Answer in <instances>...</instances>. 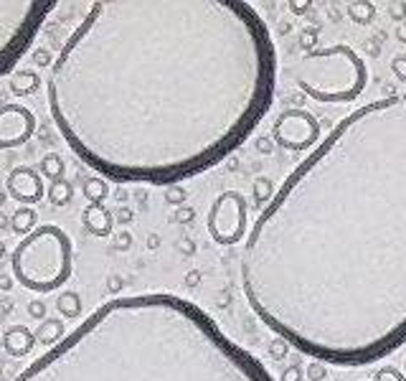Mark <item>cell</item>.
<instances>
[{
	"instance_id": "6da1fadb",
	"label": "cell",
	"mask_w": 406,
	"mask_h": 381,
	"mask_svg": "<svg viewBox=\"0 0 406 381\" xmlns=\"http://www.w3.org/2000/svg\"><path fill=\"white\" fill-rule=\"evenodd\" d=\"M277 51L244 0H97L51 61L56 130L117 183L178 186L229 158L274 102Z\"/></svg>"
},
{
	"instance_id": "7a4b0ae2",
	"label": "cell",
	"mask_w": 406,
	"mask_h": 381,
	"mask_svg": "<svg viewBox=\"0 0 406 381\" xmlns=\"http://www.w3.org/2000/svg\"><path fill=\"white\" fill-rule=\"evenodd\" d=\"M239 272L256 318L320 363L406 343V92L348 112L282 181Z\"/></svg>"
},
{
	"instance_id": "3957f363",
	"label": "cell",
	"mask_w": 406,
	"mask_h": 381,
	"mask_svg": "<svg viewBox=\"0 0 406 381\" xmlns=\"http://www.w3.org/2000/svg\"><path fill=\"white\" fill-rule=\"evenodd\" d=\"M13 381H274L211 315L173 292L117 295Z\"/></svg>"
},
{
	"instance_id": "277c9868",
	"label": "cell",
	"mask_w": 406,
	"mask_h": 381,
	"mask_svg": "<svg viewBox=\"0 0 406 381\" xmlns=\"http://www.w3.org/2000/svg\"><path fill=\"white\" fill-rule=\"evenodd\" d=\"M74 267V247L69 234L56 224H41L23 236L11 254L13 277L26 290L46 295L67 285Z\"/></svg>"
},
{
	"instance_id": "5b68a950",
	"label": "cell",
	"mask_w": 406,
	"mask_h": 381,
	"mask_svg": "<svg viewBox=\"0 0 406 381\" xmlns=\"http://www.w3.org/2000/svg\"><path fill=\"white\" fill-rule=\"evenodd\" d=\"M295 82L317 102H353L368 84L366 61L351 46L312 49L303 56Z\"/></svg>"
},
{
	"instance_id": "8992f818",
	"label": "cell",
	"mask_w": 406,
	"mask_h": 381,
	"mask_svg": "<svg viewBox=\"0 0 406 381\" xmlns=\"http://www.w3.org/2000/svg\"><path fill=\"white\" fill-rule=\"evenodd\" d=\"M56 6L54 0H0V77L16 69Z\"/></svg>"
},
{
	"instance_id": "52a82bcc",
	"label": "cell",
	"mask_w": 406,
	"mask_h": 381,
	"mask_svg": "<svg viewBox=\"0 0 406 381\" xmlns=\"http://www.w3.org/2000/svg\"><path fill=\"white\" fill-rule=\"evenodd\" d=\"M247 199L239 191H224L208 211V234L221 247H231L247 236Z\"/></svg>"
},
{
	"instance_id": "ba28073f",
	"label": "cell",
	"mask_w": 406,
	"mask_h": 381,
	"mask_svg": "<svg viewBox=\"0 0 406 381\" xmlns=\"http://www.w3.org/2000/svg\"><path fill=\"white\" fill-rule=\"evenodd\" d=\"M320 138V122L308 109H285L272 125V140L279 148L292 153H305Z\"/></svg>"
},
{
	"instance_id": "9c48e42d",
	"label": "cell",
	"mask_w": 406,
	"mask_h": 381,
	"mask_svg": "<svg viewBox=\"0 0 406 381\" xmlns=\"http://www.w3.org/2000/svg\"><path fill=\"white\" fill-rule=\"evenodd\" d=\"M36 133V115L23 104H0V150L26 145Z\"/></svg>"
},
{
	"instance_id": "30bf717a",
	"label": "cell",
	"mask_w": 406,
	"mask_h": 381,
	"mask_svg": "<svg viewBox=\"0 0 406 381\" xmlns=\"http://www.w3.org/2000/svg\"><path fill=\"white\" fill-rule=\"evenodd\" d=\"M6 191L11 199L21 201V204L30 206V204H38L46 194V186H43V178L38 170L33 168H13L6 178Z\"/></svg>"
},
{
	"instance_id": "8fae6325",
	"label": "cell",
	"mask_w": 406,
	"mask_h": 381,
	"mask_svg": "<svg viewBox=\"0 0 406 381\" xmlns=\"http://www.w3.org/2000/svg\"><path fill=\"white\" fill-rule=\"evenodd\" d=\"M81 224L91 236H109L115 226V214L109 211L107 206L86 204V209L81 211Z\"/></svg>"
},
{
	"instance_id": "7c38bea8",
	"label": "cell",
	"mask_w": 406,
	"mask_h": 381,
	"mask_svg": "<svg viewBox=\"0 0 406 381\" xmlns=\"http://www.w3.org/2000/svg\"><path fill=\"white\" fill-rule=\"evenodd\" d=\"M33 346H36V336L26 326H11L3 333V348H6L13 358L28 356V353L33 351Z\"/></svg>"
},
{
	"instance_id": "4fadbf2b",
	"label": "cell",
	"mask_w": 406,
	"mask_h": 381,
	"mask_svg": "<svg viewBox=\"0 0 406 381\" xmlns=\"http://www.w3.org/2000/svg\"><path fill=\"white\" fill-rule=\"evenodd\" d=\"M8 89L16 94V97H28V94H36L41 89V77L33 69H18L13 72L8 79Z\"/></svg>"
},
{
	"instance_id": "5bb4252c",
	"label": "cell",
	"mask_w": 406,
	"mask_h": 381,
	"mask_svg": "<svg viewBox=\"0 0 406 381\" xmlns=\"http://www.w3.org/2000/svg\"><path fill=\"white\" fill-rule=\"evenodd\" d=\"M36 336V343L41 346H56L59 341H64V336H67V326H64V321L61 318H46V321H41V326H38V331L33 333Z\"/></svg>"
},
{
	"instance_id": "9a60e30c",
	"label": "cell",
	"mask_w": 406,
	"mask_h": 381,
	"mask_svg": "<svg viewBox=\"0 0 406 381\" xmlns=\"http://www.w3.org/2000/svg\"><path fill=\"white\" fill-rule=\"evenodd\" d=\"M38 226V214L30 209V206H21L18 211L13 214L11 216V229H13V234H18L21 239L23 236H28L30 231L36 229Z\"/></svg>"
},
{
	"instance_id": "2e32d148",
	"label": "cell",
	"mask_w": 406,
	"mask_h": 381,
	"mask_svg": "<svg viewBox=\"0 0 406 381\" xmlns=\"http://www.w3.org/2000/svg\"><path fill=\"white\" fill-rule=\"evenodd\" d=\"M81 191H84V199L89 201L91 206H104V201L109 199V183L104 181L102 176H89L84 183H81Z\"/></svg>"
},
{
	"instance_id": "e0dca14e",
	"label": "cell",
	"mask_w": 406,
	"mask_h": 381,
	"mask_svg": "<svg viewBox=\"0 0 406 381\" xmlns=\"http://www.w3.org/2000/svg\"><path fill=\"white\" fill-rule=\"evenodd\" d=\"M38 173H41V178H46V181H51V183L64 181V173H67V163H64V158H61L59 153H46V155L41 158Z\"/></svg>"
},
{
	"instance_id": "ac0fdd59",
	"label": "cell",
	"mask_w": 406,
	"mask_h": 381,
	"mask_svg": "<svg viewBox=\"0 0 406 381\" xmlns=\"http://www.w3.org/2000/svg\"><path fill=\"white\" fill-rule=\"evenodd\" d=\"M56 310H59L61 315V321L64 318H79L81 310H84V305H81V297L79 292H74V290H64L59 297H56Z\"/></svg>"
},
{
	"instance_id": "d6986e66",
	"label": "cell",
	"mask_w": 406,
	"mask_h": 381,
	"mask_svg": "<svg viewBox=\"0 0 406 381\" xmlns=\"http://www.w3.org/2000/svg\"><path fill=\"white\" fill-rule=\"evenodd\" d=\"M46 196H49V201L54 206H67L69 201L74 199V186L64 178V181H56L49 186V191H46Z\"/></svg>"
},
{
	"instance_id": "ffe728a7",
	"label": "cell",
	"mask_w": 406,
	"mask_h": 381,
	"mask_svg": "<svg viewBox=\"0 0 406 381\" xmlns=\"http://www.w3.org/2000/svg\"><path fill=\"white\" fill-rule=\"evenodd\" d=\"M348 13H351V18L356 21V23H371V21L376 18V6L361 0V3H351Z\"/></svg>"
},
{
	"instance_id": "44dd1931",
	"label": "cell",
	"mask_w": 406,
	"mask_h": 381,
	"mask_svg": "<svg viewBox=\"0 0 406 381\" xmlns=\"http://www.w3.org/2000/svg\"><path fill=\"white\" fill-rule=\"evenodd\" d=\"M26 310H28V315L30 318H36V321H46V318H49V305H46V300H41V297L28 300Z\"/></svg>"
},
{
	"instance_id": "7402d4cb",
	"label": "cell",
	"mask_w": 406,
	"mask_h": 381,
	"mask_svg": "<svg viewBox=\"0 0 406 381\" xmlns=\"http://www.w3.org/2000/svg\"><path fill=\"white\" fill-rule=\"evenodd\" d=\"M373 381H406V376L399 369H394V366H383V369H378Z\"/></svg>"
},
{
	"instance_id": "603a6c76",
	"label": "cell",
	"mask_w": 406,
	"mask_h": 381,
	"mask_svg": "<svg viewBox=\"0 0 406 381\" xmlns=\"http://www.w3.org/2000/svg\"><path fill=\"white\" fill-rule=\"evenodd\" d=\"M186 191H183V186H168V194H165V201L168 204H176V206H181L183 201H186Z\"/></svg>"
},
{
	"instance_id": "cb8c5ba5",
	"label": "cell",
	"mask_w": 406,
	"mask_h": 381,
	"mask_svg": "<svg viewBox=\"0 0 406 381\" xmlns=\"http://www.w3.org/2000/svg\"><path fill=\"white\" fill-rule=\"evenodd\" d=\"M327 376V369H325V363H320V361H312L308 366V379H312V381H322Z\"/></svg>"
},
{
	"instance_id": "d4e9b609",
	"label": "cell",
	"mask_w": 406,
	"mask_h": 381,
	"mask_svg": "<svg viewBox=\"0 0 406 381\" xmlns=\"http://www.w3.org/2000/svg\"><path fill=\"white\" fill-rule=\"evenodd\" d=\"M254 196L256 199H269V196H274L272 183H269L267 178H259V181L254 183Z\"/></svg>"
},
{
	"instance_id": "484cf974",
	"label": "cell",
	"mask_w": 406,
	"mask_h": 381,
	"mask_svg": "<svg viewBox=\"0 0 406 381\" xmlns=\"http://www.w3.org/2000/svg\"><path fill=\"white\" fill-rule=\"evenodd\" d=\"M130 247H132V234H130L128 229L117 231V234H115V249H120V252H122V249H130Z\"/></svg>"
},
{
	"instance_id": "4316f807",
	"label": "cell",
	"mask_w": 406,
	"mask_h": 381,
	"mask_svg": "<svg viewBox=\"0 0 406 381\" xmlns=\"http://www.w3.org/2000/svg\"><path fill=\"white\" fill-rule=\"evenodd\" d=\"M391 72H394L401 82H406V56H396V59L391 61Z\"/></svg>"
},
{
	"instance_id": "83f0119b",
	"label": "cell",
	"mask_w": 406,
	"mask_h": 381,
	"mask_svg": "<svg viewBox=\"0 0 406 381\" xmlns=\"http://www.w3.org/2000/svg\"><path fill=\"white\" fill-rule=\"evenodd\" d=\"M112 214H115L117 224H130V221H132V211H130V209H125V206H120V209H117V211H112Z\"/></svg>"
},
{
	"instance_id": "f1b7e54d",
	"label": "cell",
	"mask_w": 406,
	"mask_h": 381,
	"mask_svg": "<svg viewBox=\"0 0 406 381\" xmlns=\"http://www.w3.org/2000/svg\"><path fill=\"white\" fill-rule=\"evenodd\" d=\"M285 351H287V343L282 338H277L272 346H269V353H274V358H282L285 356Z\"/></svg>"
},
{
	"instance_id": "f546056e",
	"label": "cell",
	"mask_w": 406,
	"mask_h": 381,
	"mask_svg": "<svg viewBox=\"0 0 406 381\" xmlns=\"http://www.w3.org/2000/svg\"><path fill=\"white\" fill-rule=\"evenodd\" d=\"M193 214L196 211L188 206V209H178V214L173 219H176V221H181V224H186V221H193Z\"/></svg>"
},
{
	"instance_id": "4dcf8cb0",
	"label": "cell",
	"mask_w": 406,
	"mask_h": 381,
	"mask_svg": "<svg viewBox=\"0 0 406 381\" xmlns=\"http://www.w3.org/2000/svg\"><path fill=\"white\" fill-rule=\"evenodd\" d=\"M300 374H303V371H300V366H290V369L282 374V379H279V381H300Z\"/></svg>"
},
{
	"instance_id": "1f68e13d",
	"label": "cell",
	"mask_w": 406,
	"mask_h": 381,
	"mask_svg": "<svg viewBox=\"0 0 406 381\" xmlns=\"http://www.w3.org/2000/svg\"><path fill=\"white\" fill-rule=\"evenodd\" d=\"M120 290H122V280L120 277H109L107 292H112V295H115V292H120Z\"/></svg>"
},
{
	"instance_id": "d6a6232c",
	"label": "cell",
	"mask_w": 406,
	"mask_h": 381,
	"mask_svg": "<svg viewBox=\"0 0 406 381\" xmlns=\"http://www.w3.org/2000/svg\"><path fill=\"white\" fill-rule=\"evenodd\" d=\"M312 36H315V31H312V28L305 31V36H303V46H305V51H312Z\"/></svg>"
},
{
	"instance_id": "836d02e7",
	"label": "cell",
	"mask_w": 406,
	"mask_h": 381,
	"mask_svg": "<svg viewBox=\"0 0 406 381\" xmlns=\"http://www.w3.org/2000/svg\"><path fill=\"white\" fill-rule=\"evenodd\" d=\"M290 8H292V13H298V16H303L305 13V8H312V3H290Z\"/></svg>"
},
{
	"instance_id": "e575fe53",
	"label": "cell",
	"mask_w": 406,
	"mask_h": 381,
	"mask_svg": "<svg viewBox=\"0 0 406 381\" xmlns=\"http://www.w3.org/2000/svg\"><path fill=\"white\" fill-rule=\"evenodd\" d=\"M33 61H36V64H49L51 61L49 51H46V54H43V51H36V54H33Z\"/></svg>"
},
{
	"instance_id": "d590c367",
	"label": "cell",
	"mask_w": 406,
	"mask_h": 381,
	"mask_svg": "<svg viewBox=\"0 0 406 381\" xmlns=\"http://www.w3.org/2000/svg\"><path fill=\"white\" fill-rule=\"evenodd\" d=\"M11 285H13L11 275H0V290H11Z\"/></svg>"
},
{
	"instance_id": "8d00e7d4",
	"label": "cell",
	"mask_w": 406,
	"mask_h": 381,
	"mask_svg": "<svg viewBox=\"0 0 406 381\" xmlns=\"http://www.w3.org/2000/svg\"><path fill=\"white\" fill-rule=\"evenodd\" d=\"M8 226H11V219L6 214H0V229H8Z\"/></svg>"
},
{
	"instance_id": "74e56055",
	"label": "cell",
	"mask_w": 406,
	"mask_h": 381,
	"mask_svg": "<svg viewBox=\"0 0 406 381\" xmlns=\"http://www.w3.org/2000/svg\"><path fill=\"white\" fill-rule=\"evenodd\" d=\"M115 196H117V199H120V201H125V199H128V194H125L122 188H117V191H115Z\"/></svg>"
},
{
	"instance_id": "f35d334b",
	"label": "cell",
	"mask_w": 406,
	"mask_h": 381,
	"mask_svg": "<svg viewBox=\"0 0 406 381\" xmlns=\"http://www.w3.org/2000/svg\"><path fill=\"white\" fill-rule=\"evenodd\" d=\"M8 254V249H6V242H0V260H3V257H6Z\"/></svg>"
},
{
	"instance_id": "ab89813d",
	"label": "cell",
	"mask_w": 406,
	"mask_h": 381,
	"mask_svg": "<svg viewBox=\"0 0 406 381\" xmlns=\"http://www.w3.org/2000/svg\"><path fill=\"white\" fill-rule=\"evenodd\" d=\"M259 148H261L264 153H267V150H269V143H267V140H259Z\"/></svg>"
},
{
	"instance_id": "60d3db41",
	"label": "cell",
	"mask_w": 406,
	"mask_h": 381,
	"mask_svg": "<svg viewBox=\"0 0 406 381\" xmlns=\"http://www.w3.org/2000/svg\"><path fill=\"white\" fill-rule=\"evenodd\" d=\"M3 201H6V194H3V191H0V204H3Z\"/></svg>"
},
{
	"instance_id": "b9f144b4",
	"label": "cell",
	"mask_w": 406,
	"mask_h": 381,
	"mask_svg": "<svg viewBox=\"0 0 406 381\" xmlns=\"http://www.w3.org/2000/svg\"><path fill=\"white\" fill-rule=\"evenodd\" d=\"M404 376H406V363H404Z\"/></svg>"
},
{
	"instance_id": "7bdbcfd3",
	"label": "cell",
	"mask_w": 406,
	"mask_h": 381,
	"mask_svg": "<svg viewBox=\"0 0 406 381\" xmlns=\"http://www.w3.org/2000/svg\"><path fill=\"white\" fill-rule=\"evenodd\" d=\"M0 374H3V369H0Z\"/></svg>"
}]
</instances>
